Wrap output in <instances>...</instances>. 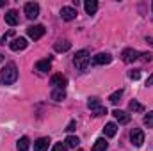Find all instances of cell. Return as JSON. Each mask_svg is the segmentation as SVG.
<instances>
[{"mask_svg":"<svg viewBox=\"0 0 153 151\" xmlns=\"http://www.w3.org/2000/svg\"><path fill=\"white\" fill-rule=\"evenodd\" d=\"M0 80H2V84H4V85H11V84H14V82L18 80V68H16V64H14V62L5 64V68L2 70Z\"/></svg>","mask_w":153,"mask_h":151,"instance_id":"6da1fadb","label":"cell"},{"mask_svg":"<svg viewBox=\"0 0 153 151\" xmlns=\"http://www.w3.org/2000/svg\"><path fill=\"white\" fill-rule=\"evenodd\" d=\"M89 61H91V57H89V52H87V50H80V52H76L75 57H73V64L76 66L78 71H84V70L87 68Z\"/></svg>","mask_w":153,"mask_h":151,"instance_id":"7a4b0ae2","label":"cell"},{"mask_svg":"<svg viewBox=\"0 0 153 151\" xmlns=\"http://www.w3.org/2000/svg\"><path fill=\"white\" fill-rule=\"evenodd\" d=\"M139 57H141V52H139V50H134V48H125V50L121 52V59H123V62H126V64L137 61Z\"/></svg>","mask_w":153,"mask_h":151,"instance_id":"3957f363","label":"cell"},{"mask_svg":"<svg viewBox=\"0 0 153 151\" xmlns=\"http://www.w3.org/2000/svg\"><path fill=\"white\" fill-rule=\"evenodd\" d=\"M45 32H46V29L43 27V25H30L29 29H27V34H29V38L30 39H41L45 36Z\"/></svg>","mask_w":153,"mask_h":151,"instance_id":"277c9868","label":"cell"},{"mask_svg":"<svg viewBox=\"0 0 153 151\" xmlns=\"http://www.w3.org/2000/svg\"><path fill=\"white\" fill-rule=\"evenodd\" d=\"M130 141H132V144L134 146H143V142H144V132L141 130V128H134L132 132H130Z\"/></svg>","mask_w":153,"mask_h":151,"instance_id":"5b68a950","label":"cell"},{"mask_svg":"<svg viewBox=\"0 0 153 151\" xmlns=\"http://www.w3.org/2000/svg\"><path fill=\"white\" fill-rule=\"evenodd\" d=\"M25 14H27L29 20H36L39 16V4H36V2L25 4Z\"/></svg>","mask_w":153,"mask_h":151,"instance_id":"8992f818","label":"cell"},{"mask_svg":"<svg viewBox=\"0 0 153 151\" xmlns=\"http://www.w3.org/2000/svg\"><path fill=\"white\" fill-rule=\"evenodd\" d=\"M27 39L25 38H14L11 43H9V48L13 50V52H20V50H25L27 48Z\"/></svg>","mask_w":153,"mask_h":151,"instance_id":"52a82bcc","label":"cell"},{"mask_svg":"<svg viewBox=\"0 0 153 151\" xmlns=\"http://www.w3.org/2000/svg\"><path fill=\"white\" fill-rule=\"evenodd\" d=\"M66 84H68V78H66V76H62V75H59V73L50 78V85H53L55 89H64V87H66Z\"/></svg>","mask_w":153,"mask_h":151,"instance_id":"ba28073f","label":"cell"},{"mask_svg":"<svg viewBox=\"0 0 153 151\" xmlns=\"http://www.w3.org/2000/svg\"><path fill=\"white\" fill-rule=\"evenodd\" d=\"M111 61H112V55H111V53H103V52L93 57V64H96V66H105V64H109Z\"/></svg>","mask_w":153,"mask_h":151,"instance_id":"9c48e42d","label":"cell"},{"mask_svg":"<svg viewBox=\"0 0 153 151\" xmlns=\"http://www.w3.org/2000/svg\"><path fill=\"white\" fill-rule=\"evenodd\" d=\"M61 18L64 21H71L76 18V9L75 7H62L61 9Z\"/></svg>","mask_w":153,"mask_h":151,"instance_id":"30bf717a","label":"cell"},{"mask_svg":"<svg viewBox=\"0 0 153 151\" xmlns=\"http://www.w3.org/2000/svg\"><path fill=\"white\" fill-rule=\"evenodd\" d=\"M18 21H20V16H18V13H16L14 9H11V11H7V13H5V23H7V25L16 27V25H18Z\"/></svg>","mask_w":153,"mask_h":151,"instance_id":"8fae6325","label":"cell"},{"mask_svg":"<svg viewBox=\"0 0 153 151\" xmlns=\"http://www.w3.org/2000/svg\"><path fill=\"white\" fill-rule=\"evenodd\" d=\"M36 70H38V71H41V73H48V71L52 70V59L48 57V59L38 61V62H36Z\"/></svg>","mask_w":153,"mask_h":151,"instance_id":"7c38bea8","label":"cell"},{"mask_svg":"<svg viewBox=\"0 0 153 151\" xmlns=\"http://www.w3.org/2000/svg\"><path fill=\"white\" fill-rule=\"evenodd\" d=\"M114 117H116V121L119 123V124H128L130 123V115L126 112H123V110H119V109H116L114 112Z\"/></svg>","mask_w":153,"mask_h":151,"instance_id":"4fadbf2b","label":"cell"},{"mask_svg":"<svg viewBox=\"0 0 153 151\" xmlns=\"http://www.w3.org/2000/svg\"><path fill=\"white\" fill-rule=\"evenodd\" d=\"M50 146V139L48 137H41L34 142V151H46Z\"/></svg>","mask_w":153,"mask_h":151,"instance_id":"5bb4252c","label":"cell"},{"mask_svg":"<svg viewBox=\"0 0 153 151\" xmlns=\"http://www.w3.org/2000/svg\"><path fill=\"white\" fill-rule=\"evenodd\" d=\"M84 7H85V13L87 14H94L98 11V2L96 0H85L84 2Z\"/></svg>","mask_w":153,"mask_h":151,"instance_id":"9a60e30c","label":"cell"},{"mask_svg":"<svg viewBox=\"0 0 153 151\" xmlns=\"http://www.w3.org/2000/svg\"><path fill=\"white\" fill-rule=\"evenodd\" d=\"M53 48H55V52H68L70 48H71V43L70 41H57L55 44H53Z\"/></svg>","mask_w":153,"mask_h":151,"instance_id":"2e32d148","label":"cell"},{"mask_svg":"<svg viewBox=\"0 0 153 151\" xmlns=\"http://www.w3.org/2000/svg\"><path fill=\"white\" fill-rule=\"evenodd\" d=\"M29 146H30V141H29V137H22V139L18 141V144H16L18 151H29Z\"/></svg>","mask_w":153,"mask_h":151,"instance_id":"e0dca14e","label":"cell"},{"mask_svg":"<svg viewBox=\"0 0 153 151\" xmlns=\"http://www.w3.org/2000/svg\"><path fill=\"white\" fill-rule=\"evenodd\" d=\"M103 132H105V135H107V137H114L116 132H117L116 123H107V124H105V128H103Z\"/></svg>","mask_w":153,"mask_h":151,"instance_id":"ac0fdd59","label":"cell"},{"mask_svg":"<svg viewBox=\"0 0 153 151\" xmlns=\"http://www.w3.org/2000/svg\"><path fill=\"white\" fill-rule=\"evenodd\" d=\"M107 146H109V144H107V141L102 137V139H98V141L94 142V146H93V150H91V151H105V150H107Z\"/></svg>","mask_w":153,"mask_h":151,"instance_id":"d6986e66","label":"cell"},{"mask_svg":"<svg viewBox=\"0 0 153 151\" xmlns=\"http://www.w3.org/2000/svg\"><path fill=\"white\" fill-rule=\"evenodd\" d=\"M64 98H66L64 89H53V91H52V100H55V101H62Z\"/></svg>","mask_w":153,"mask_h":151,"instance_id":"ffe728a7","label":"cell"},{"mask_svg":"<svg viewBox=\"0 0 153 151\" xmlns=\"http://www.w3.org/2000/svg\"><path fill=\"white\" fill-rule=\"evenodd\" d=\"M128 109L132 110V112H144V107L137 101V100H134V101H130V105H128Z\"/></svg>","mask_w":153,"mask_h":151,"instance_id":"44dd1931","label":"cell"},{"mask_svg":"<svg viewBox=\"0 0 153 151\" xmlns=\"http://www.w3.org/2000/svg\"><path fill=\"white\" fill-rule=\"evenodd\" d=\"M80 144V139L75 137V135H68L66 137V146H70V148H76Z\"/></svg>","mask_w":153,"mask_h":151,"instance_id":"7402d4cb","label":"cell"},{"mask_svg":"<svg viewBox=\"0 0 153 151\" xmlns=\"http://www.w3.org/2000/svg\"><path fill=\"white\" fill-rule=\"evenodd\" d=\"M87 107H89L91 110H96V109H100V107H102V101H100L98 98H89V101H87Z\"/></svg>","mask_w":153,"mask_h":151,"instance_id":"603a6c76","label":"cell"},{"mask_svg":"<svg viewBox=\"0 0 153 151\" xmlns=\"http://www.w3.org/2000/svg\"><path fill=\"white\" fill-rule=\"evenodd\" d=\"M121 96H123V89H119V91H116V93H112L111 96H109V100H111V103H117L119 100H121Z\"/></svg>","mask_w":153,"mask_h":151,"instance_id":"cb8c5ba5","label":"cell"},{"mask_svg":"<svg viewBox=\"0 0 153 151\" xmlns=\"http://www.w3.org/2000/svg\"><path fill=\"white\" fill-rule=\"evenodd\" d=\"M144 124H146L148 128H153V112H148L144 115Z\"/></svg>","mask_w":153,"mask_h":151,"instance_id":"d4e9b609","label":"cell"},{"mask_svg":"<svg viewBox=\"0 0 153 151\" xmlns=\"http://www.w3.org/2000/svg\"><path fill=\"white\" fill-rule=\"evenodd\" d=\"M128 76H130L132 80H139V76H141V70H132V71H128Z\"/></svg>","mask_w":153,"mask_h":151,"instance_id":"484cf974","label":"cell"},{"mask_svg":"<svg viewBox=\"0 0 153 151\" xmlns=\"http://www.w3.org/2000/svg\"><path fill=\"white\" fill-rule=\"evenodd\" d=\"M103 114H107V109H105V107H100V109L93 110V115H94V117H98V115H103Z\"/></svg>","mask_w":153,"mask_h":151,"instance_id":"4316f807","label":"cell"},{"mask_svg":"<svg viewBox=\"0 0 153 151\" xmlns=\"http://www.w3.org/2000/svg\"><path fill=\"white\" fill-rule=\"evenodd\" d=\"M52 151H66V144H62V142H57L55 146H53V150Z\"/></svg>","mask_w":153,"mask_h":151,"instance_id":"83f0119b","label":"cell"},{"mask_svg":"<svg viewBox=\"0 0 153 151\" xmlns=\"http://www.w3.org/2000/svg\"><path fill=\"white\" fill-rule=\"evenodd\" d=\"M141 59H143L144 62H150L153 57H152V53H141Z\"/></svg>","mask_w":153,"mask_h":151,"instance_id":"f1b7e54d","label":"cell"},{"mask_svg":"<svg viewBox=\"0 0 153 151\" xmlns=\"http://www.w3.org/2000/svg\"><path fill=\"white\" fill-rule=\"evenodd\" d=\"M75 126H76L75 121H70V124H68V128H66V130H68V132H73V130H75Z\"/></svg>","mask_w":153,"mask_h":151,"instance_id":"f546056e","label":"cell"},{"mask_svg":"<svg viewBox=\"0 0 153 151\" xmlns=\"http://www.w3.org/2000/svg\"><path fill=\"white\" fill-rule=\"evenodd\" d=\"M11 36H13V30H9V32H7V34H5V36H4V38H2V43H5V41H7V39L11 38Z\"/></svg>","mask_w":153,"mask_h":151,"instance_id":"4dcf8cb0","label":"cell"},{"mask_svg":"<svg viewBox=\"0 0 153 151\" xmlns=\"http://www.w3.org/2000/svg\"><path fill=\"white\" fill-rule=\"evenodd\" d=\"M146 85H153V73L148 76V80H146Z\"/></svg>","mask_w":153,"mask_h":151,"instance_id":"1f68e13d","label":"cell"},{"mask_svg":"<svg viewBox=\"0 0 153 151\" xmlns=\"http://www.w3.org/2000/svg\"><path fill=\"white\" fill-rule=\"evenodd\" d=\"M2 5H5V2H4V0H0V7H2Z\"/></svg>","mask_w":153,"mask_h":151,"instance_id":"d6a6232c","label":"cell"},{"mask_svg":"<svg viewBox=\"0 0 153 151\" xmlns=\"http://www.w3.org/2000/svg\"><path fill=\"white\" fill-rule=\"evenodd\" d=\"M2 61H4V55H2V53H0V62H2Z\"/></svg>","mask_w":153,"mask_h":151,"instance_id":"836d02e7","label":"cell"},{"mask_svg":"<svg viewBox=\"0 0 153 151\" xmlns=\"http://www.w3.org/2000/svg\"><path fill=\"white\" fill-rule=\"evenodd\" d=\"M152 9H153V2H152Z\"/></svg>","mask_w":153,"mask_h":151,"instance_id":"e575fe53","label":"cell"},{"mask_svg":"<svg viewBox=\"0 0 153 151\" xmlns=\"http://www.w3.org/2000/svg\"><path fill=\"white\" fill-rule=\"evenodd\" d=\"M78 151H82V150H78Z\"/></svg>","mask_w":153,"mask_h":151,"instance_id":"d590c367","label":"cell"}]
</instances>
